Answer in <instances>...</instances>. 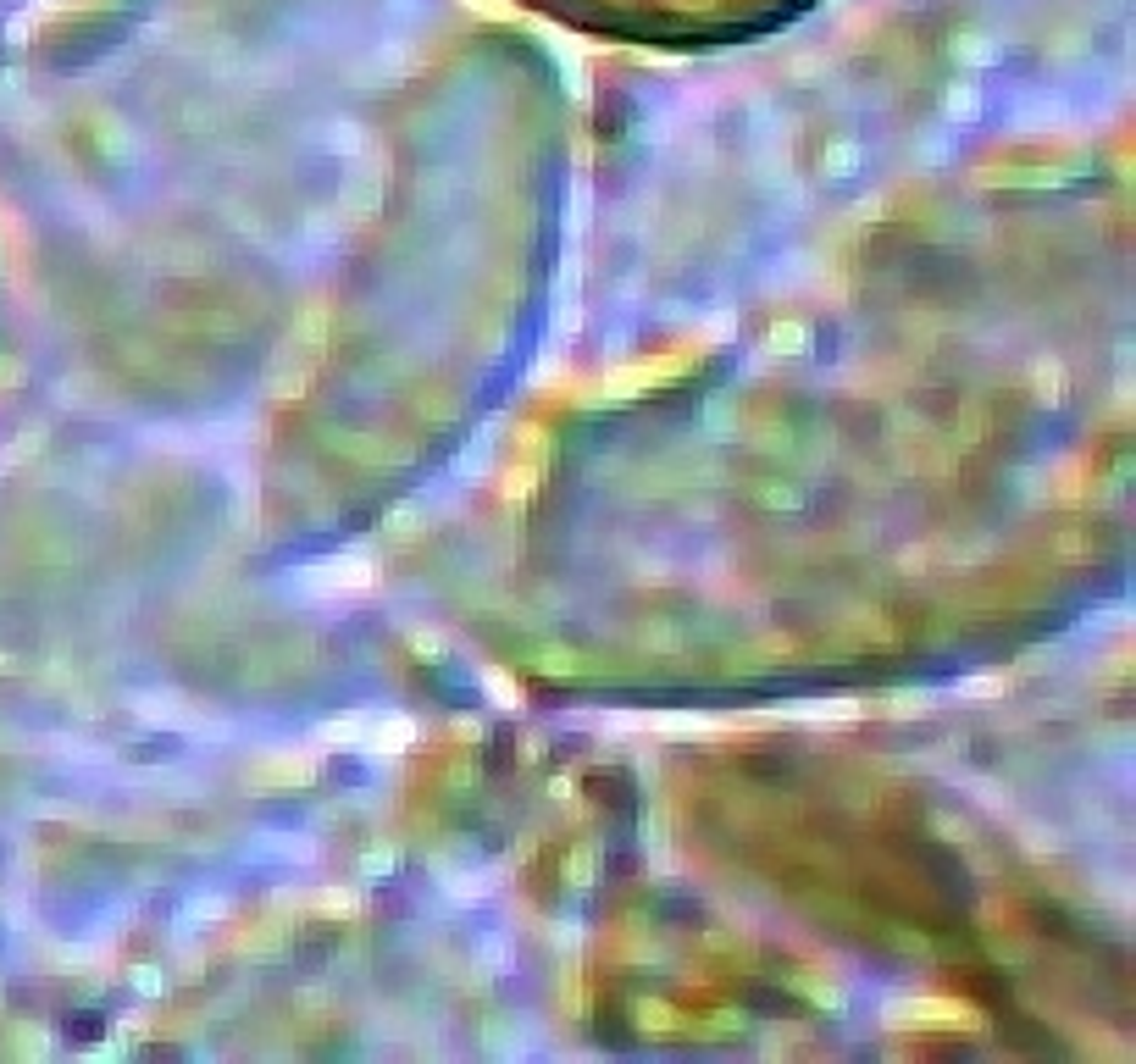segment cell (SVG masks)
I'll use <instances>...</instances> for the list:
<instances>
[{
    "mask_svg": "<svg viewBox=\"0 0 1136 1064\" xmlns=\"http://www.w3.org/2000/svg\"><path fill=\"white\" fill-rule=\"evenodd\" d=\"M527 12L616 44L655 50H721L787 29L821 0H516Z\"/></svg>",
    "mask_w": 1136,
    "mask_h": 1064,
    "instance_id": "6da1fadb",
    "label": "cell"
}]
</instances>
